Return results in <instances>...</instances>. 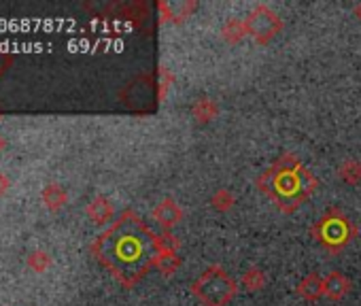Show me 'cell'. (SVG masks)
Wrapping results in <instances>:
<instances>
[{"label": "cell", "instance_id": "obj_10", "mask_svg": "<svg viewBox=\"0 0 361 306\" xmlns=\"http://www.w3.org/2000/svg\"><path fill=\"white\" fill-rule=\"evenodd\" d=\"M41 198H43L45 207H47L49 211H60V209L66 207V202H68V192H66V188H62L60 183H49V185L43 188Z\"/></svg>", "mask_w": 361, "mask_h": 306}, {"label": "cell", "instance_id": "obj_23", "mask_svg": "<svg viewBox=\"0 0 361 306\" xmlns=\"http://www.w3.org/2000/svg\"><path fill=\"white\" fill-rule=\"evenodd\" d=\"M5 147H7V138H5L3 134H0V151H3Z\"/></svg>", "mask_w": 361, "mask_h": 306}, {"label": "cell", "instance_id": "obj_8", "mask_svg": "<svg viewBox=\"0 0 361 306\" xmlns=\"http://www.w3.org/2000/svg\"><path fill=\"white\" fill-rule=\"evenodd\" d=\"M295 293H298L304 302H319V300L325 295L323 276H321L319 272L306 274V276L295 285Z\"/></svg>", "mask_w": 361, "mask_h": 306}, {"label": "cell", "instance_id": "obj_4", "mask_svg": "<svg viewBox=\"0 0 361 306\" xmlns=\"http://www.w3.org/2000/svg\"><path fill=\"white\" fill-rule=\"evenodd\" d=\"M192 293L204 306H228L236 298L238 285L224 266L211 264L192 283Z\"/></svg>", "mask_w": 361, "mask_h": 306}, {"label": "cell", "instance_id": "obj_15", "mask_svg": "<svg viewBox=\"0 0 361 306\" xmlns=\"http://www.w3.org/2000/svg\"><path fill=\"white\" fill-rule=\"evenodd\" d=\"M266 283H268V279H266V272L262 270V268H257V266H251V268H247V272L243 274V285H245V289L247 291H262L264 287H266Z\"/></svg>", "mask_w": 361, "mask_h": 306}, {"label": "cell", "instance_id": "obj_1", "mask_svg": "<svg viewBox=\"0 0 361 306\" xmlns=\"http://www.w3.org/2000/svg\"><path fill=\"white\" fill-rule=\"evenodd\" d=\"M92 253L123 287H134L157 264L159 234L136 211L128 209L96 236Z\"/></svg>", "mask_w": 361, "mask_h": 306}, {"label": "cell", "instance_id": "obj_21", "mask_svg": "<svg viewBox=\"0 0 361 306\" xmlns=\"http://www.w3.org/2000/svg\"><path fill=\"white\" fill-rule=\"evenodd\" d=\"M9 185H11V183H9V179H7L3 173H0V196H3V194L9 190Z\"/></svg>", "mask_w": 361, "mask_h": 306}, {"label": "cell", "instance_id": "obj_9", "mask_svg": "<svg viewBox=\"0 0 361 306\" xmlns=\"http://www.w3.org/2000/svg\"><path fill=\"white\" fill-rule=\"evenodd\" d=\"M85 213H87V217H90L96 226H104V224L113 221V217H115V207H113V202H111L106 196L98 194V196L92 198V202L87 204Z\"/></svg>", "mask_w": 361, "mask_h": 306}, {"label": "cell", "instance_id": "obj_17", "mask_svg": "<svg viewBox=\"0 0 361 306\" xmlns=\"http://www.w3.org/2000/svg\"><path fill=\"white\" fill-rule=\"evenodd\" d=\"M172 5V24H180V22H185L196 9H198V3L196 0H192V3H183V5Z\"/></svg>", "mask_w": 361, "mask_h": 306}, {"label": "cell", "instance_id": "obj_13", "mask_svg": "<svg viewBox=\"0 0 361 306\" xmlns=\"http://www.w3.org/2000/svg\"><path fill=\"white\" fill-rule=\"evenodd\" d=\"M338 179L344 181L346 185H359L361 183V160H344L338 166Z\"/></svg>", "mask_w": 361, "mask_h": 306}, {"label": "cell", "instance_id": "obj_18", "mask_svg": "<svg viewBox=\"0 0 361 306\" xmlns=\"http://www.w3.org/2000/svg\"><path fill=\"white\" fill-rule=\"evenodd\" d=\"M51 266V255L45 251H32L28 255V268L35 272H45Z\"/></svg>", "mask_w": 361, "mask_h": 306}, {"label": "cell", "instance_id": "obj_2", "mask_svg": "<svg viewBox=\"0 0 361 306\" xmlns=\"http://www.w3.org/2000/svg\"><path fill=\"white\" fill-rule=\"evenodd\" d=\"M255 185L281 213L291 215L314 196L319 190V179L293 153H283L257 177Z\"/></svg>", "mask_w": 361, "mask_h": 306}, {"label": "cell", "instance_id": "obj_14", "mask_svg": "<svg viewBox=\"0 0 361 306\" xmlns=\"http://www.w3.org/2000/svg\"><path fill=\"white\" fill-rule=\"evenodd\" d=\"M180 264H183V257L178 255V251H159V257H157L155 268L164 276H170V274H174L180 268Z\"/></svg>", "mask_w": 361, "mask_h": 306}, {"label": "cell", "instance_id": "obj_20", "mask_svg": "<svg viewBox=\"0 0 361 306\" xmlns=\"http://www.w3.org/2000/svg\"><path fill=\"white\" fill-rule=\"evenodd\" d=\"M11 62H13V58H9V56H0V75H3V73L9 68Z\"/></svg>", "mask_w": 361, "mask_h": 306}, {"label": "cell", "instance_id": "obj_5", "mask_svg": "<svg viewBox=\"0 0 361 306\" xmlns=\"http://www.w3.org/2000/svg\"><path fill=\"white\" fill-rule=\"evenodd\" d=\"M247 37L257 45L272 43L283 32V18L268 5H255L245 16Z\"/></svg>", "mask_w": 361, "mask_h": 306}, {"label": "cell", "instance_id": "obj_3", "mask_svg": "<svg viewBox=\"0 0 361 306\" xmlns=\"http://www.w3.org/2000/svg\"><path fill=\"white\" fill-rule=\"evenodd\" d=\"M312 238L317 240V245L321 249H325L327 253L336 255L340 251H344L359 234L355 221L342 211V209H327L314 224L310 230Z\"/></svg>", "mask_w": 361, "mask_h": 306}, {"label": "cell", "instance_id": "obj_12", "mask_svg": "<svg viewBox=\"0 0 361 306\" xmlns=\"http://www.w3.org/2000/svg\"><path fill=\"white\" fill-rule=\"evenodd\" d=\"M245 37H247V26L245 20L240 18H230L221 28V39L228 45H238L240 41H245Z\"/></svg>", "mask_w": 361, "mask_h": 306}, {"label": "cell", "instance_id": "obj_6", "mask_svg": "<svg viewBox=\"0 0 361 306\" xmlns=\"http://www.w3.org/2000/svg\"><path fill=\"white\" fill-rule=\"evenodd\" d=\"M151 217L164 228V232H172L174 226H178L180 221H183L185 213H183V209H180V204L174 198L168 196L159 204H155V209L151 211Z\"/></svg>", "mask_w": 361, "mask_h": 306}, {"label": "cell", "instance_id": "obj_7", "mask_svg": "<svg viewBox=\"0 0 361 306\" xmlns=\"http://www.w3.org/2000/svg\"><path fill=\"white\" fill-rule=\"evenodd\" d=\"M323 287H325V298L331 300V302H342L350 289H353V283L350 279L340 272V270H331L323 276Z\"/></svg>", "mask_w": 361, "mask_h": 306}, {"label": "cell", "instance_id": "obj_22", "mask_svg": "<svg viewBox=\"0 0 361 306\" xmlns=\"http://www.w3.org/2000/svg\"><path fill=\"white\" fill-rule=\"evenodd\" d=\"M353 16L361 22V3L359 5H355V9H353Z\"/></svg>", "mask_w": 361, "mask_h": 306}, {"label": "cell", "instance_id": "obj_11", "mask_svg": "<svg viewBox=\"0 0 361 306\" xmlns=\"http://www.w3.org/2000/svg\"><path fill=\"white\" fill-rule=\"evenodd\" d=\"M192 115L198 123H209L219 115V104L213 98H198L192 106Z\"/></svg>", "mask_w": 361, "mask_h": 306}, {"label": "cell", "instance_id": "obj_16", "mask_svg": "<svg viewBox=\"0 0 361 306\" xmlns=\"http://www.w3.org/2000/svg\"><path fill=\"white\" fill-rule=\"evenodd\" d=\"M236 204V198L234 194L228 190V188H219L213 196H211V207L217 211V213H230Z\"/></svg>", "mask_w": 361, "mask_h": 306}, {"label": "cell", "instance_id": "obj_19", "mask_svg": "<svg viewBox=\"0 0 361 306\" xmlns=\"http://www.w3.org/2000/svg\"><path fill=\"white\" fill-rule=\"evenodd\" d=\"M174 83V75L166 68V66H161L159 68V92H157V98L161 100V98H166V92H168V87Z\"/></svg>", "mask_w": 361, "mask_h": 306}]
</instances>
